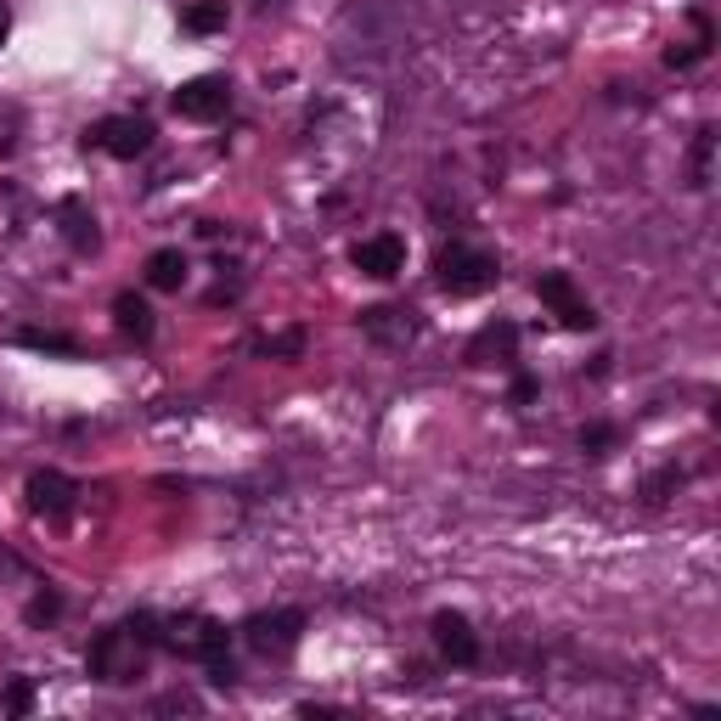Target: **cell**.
<instances>
[{
	"label": "cell",
	"mask_w": 721,
	"mask_h": 721,
	"mask_svg": "<svg viewBox=\"0 0 721 721\" xmlns=\"http://www.w3.org/2000/svg\"><path fill=\"white\" fill-rule=\"evenodd\" d=\"M496 259L485 254V248H468V243H451V248H439V259H434V283L451 294V299H474V294H485V288H496Z\"/></svg>",
	"instance_id": "cell-1"
},
{
	"label": "cell",
	"mask_w": 721,
	"mask_h": 721,
	"mask_svg": "<svg viewBox=\"0 0 721 721\" xmlns=\"http://www.w3.org/2000/svg\"><path fill=\"white\" fill-rule=\"evenodd\" d=\"M85 671L97 676V682H136L147 671V643L136 638L130 625H113V631H102V638L90 643Z\"/></svg>",
	"instance_id": "cell-2"
},
{
	"label": "cell",
	"mask_w": 721,
	"mask_h": 721,
	"mask_svg": "<svg viewBox=\"0 0 721 721\" xmlns=\"http://www.w3.org/2000/svg\"><path fill=\"white\" fill-rule=\"evenodd\" d=\"M164 649L180 654V660H220L231 649V631L215 620V614H175L164 620Z\"/></svg>",
	"instance_id": "cell-3"
},
{
	"label": "cell",
	"mask_w": 721,
	"mask_h": 721,
	"mask_svg": "<svg viewBox=\"0 0 721 721\" xmlns=\"http://www.w3.org/2000/svg\"><path fill=\"white\" fill-rule=\"evenodd\" d=\"M305 638V609H265V614H248L243 620V643L265 660H283L294 654Z\"/></svg>",
	"instance_id": "cell-4"
},
{
	"label": "cell",
	"mask_w": 721,
	"mask_h": 721,
	"mask_svg": "<svg viewBox=\"0 0 721 721\" xmlns=\"http://www.w3.org/2000/svg\"><path fill=\"white\" fill-rule=\"evenodd\" d=\"M535 299L547 305L570 333H592V327H597V310L575 294V277H570V270H541V277H535Z\"/></svg>",
	"instance_id": "cell-5"
},
{
	"label": "cell",
	"mask_w": 721,
	"mask_h": 721,
	"mask_svg": "<svg viewBox=\"0 0 721 721\" xmlns=\"http://www.w3.org/2000/svg\"><path fill=\"white\" fill-rule=\"evenodd\" d=\"M85 147H102L108 158H141L147 147H152V125L147 119H136V113H113V119H102V125H90L85 130Z\"/></svg>",
	"instance_id": "cell-6"
},
{
	"label": "cell",
	"mask_w": 721,
	"mask_h": 721,
	"mask_svg": "<svg viewBox=\"0 0 721 721\" xmlns=\"http://www.w3.org/2000/svg\"><path fill=\"white\" fill-rule=\"evenodd\" d=\"M231 108V85L220 79V73H198V79H187L175 90V113L180 119H198V125H209V119H220Z\"/></svg>",
	"instance_id": "cell-7"
},
{
	"label": "cell",
	"mask_w": 721,
	"mask_h": 721,
	"mask_svg": "<svg viewBox=\"0 0 721 721\" xmlns=\"http://www.w3.org/2000/svg\"><path fill=\"white\" fill-rule=\"evenodd\" d=\"M73 502H79V485H73L68 474H57V468L29 474V507H34L40 518L62 524V518H73Z\"/></svg>",
	"instance_id": "cell-8"
},
{
	"label": "cell",
	"mask_w": 721,
	"mask_h": 721,
	"mask_svg": "<svg viewBox=\"0 0 721 721\" xmlns=\"http://www.w3.org/2000/svg\"><path fill=\"white\" fill-rule=\"evenodd\" d=\"M349 259H355L360 277H378V283H389V277H401V270H406V243H401L395 231H378V237H360Z\"/></svg>",
	"instance_id": "cell-9"
},
{
	"label": "cell",
	"mask_w": 721,
	"mask_h": 721,
	"mask_svg": "<svg viewBox=\"0 0 721 721\" xmlns=\"http://www.w3.org/2000/svg\"><path fill=\"white\" fill-rule=\"evenodd\" d=\"M434 643H439V654H445L451 665H474V660H480V631H474L468 614H457V609H439V614H434Z\"/></svg>",
	"instance_id": "cell-10"
},
{
	"label": "cell",
	"mask_w": 721,
	"mask_h": 721,
	"mask_svg": "<svg viewBox=\"0 0 721 721\" xmlns=\"http://www.w3.org/2000/svg\"><path fill=\"white\" fill-rule=\"evenodd\" d=\"M513 355H518V327H513V322H485V327L468 338V349H463L468 367H507Z\"/></svg>",
	"instance_id": "cell-11"
},
{
	"label": "cell",
	"mask_w": 721,
	"mask_h": 721,
	"mask_svg": "<svg viewBox=\"0 0 721 721\" xmlns=\"http://www.w3.org/2000/svg\"><path fill=\"white\" fill-rule=\"evenodd\" d=\"M57 220H62V237H68V248H73V254H90V248L102 243L97 215L85 209V198H62V204H57Z\"/></svg>",
	"instance_id": "cell-12"
},
{
	"label": "cell",
	"mask_w": 721,
	"mask_h": 721,
	"mask_svg": "<svg viewBox=\"0 0 721 721\" xmlns=\"http://www.w3.org/2000/svg\"><path fill=\"white\" fill-rule=\"evenodd\" d=\"M360 327H367L373 338H384V344H406V338L417 333L412 310H395V305H373V310H360Z\"/></svg>",
	"instance_id": "cell-13"
},
{
	"label": "cell",
	"mask_w": 721,
	"mask_h": 721,
	"mask_svg": "<svg viewBox=\"0 0 721 721\" xmlns=\"http://www.w3.org/2000/svg\"><path fill=\"white\" fill-rule=\"evenodd\" d=\"M180 283H187V254H180V248H158V254H147V288L175 294Z\"/></svg>",
	"instance_id": "cell-14"
},
{
	"label": "cell",
	"mask_w": 721,
	"mask_h": 721,
	"mask_svg": "<svg viewBox=\"0 0 721 721\" xmlns=\"http://www.w3.org/2000/svg\"><path fill=\"white\" fill-rule=\"evenodd\" d=\"M180 29L187 34H220L226 29V0H187V7H180Z\"/></svg>",
	"instance_id": "cell-15"
},
{
	"label": "cell",
	"mask_w": 721,
	"mask_h": 721,
	"mask_svg": "<svg viewBox=\"0 0 721 721\" xmlns=\"http://www.w3.org/2000/svg\"><path fill=\"white\" fill-rule=\"evenodd\" d=\"M113 322H119V333H130V338H152V305H147L141 294H119V299H113Z\"/></svg>",
	"instance_id": "cell-16"
},
{
	"label": "cell",
	"mask_w": 721,
	"mask_h": 721,
	"mask_svg": "<svg viewBox=\"0 0 721 721\" xmlns=\"http://www.w3.org/2000/svg\"><path fill=\"white\" fill-rule=\"evenodd\" d=\"M710 158H715V130L704 125L693 136V152H688V187H710Z\"/></svg>",
	"instance_id": "cell-17"
},
{
	"label": "cell",
	"mask_w": 721,
	"mask_h": 721,
	"mask_svg": "<svg viewBox=\"0 0 721 721\" xmlns=\"http://www.w3.org/2000/svg\"><path fill=\"white\" fill-rule=\"evenodd\" d=\"M18 344H23V349H40V355H79V344H73L68 333H40V327H23Z\"/></svg>",
	"instance_id": "cell-18"
},
{
	"label": "cell",
	"mask_w": 721,
	"mask_h": 721,
	"mask_svg": "<svg viewBox=\"0 0 721 721\" xmlns=\"http://www.w3.org/2000/svg\"><path fill=\"white\" fill-rule=\"evenodd\" d=\"M614 423H586L581 428V451H586V457H609V451H614Z\"/></svg>",
	"instance_id": "cell-19"
},
{
	"label": "cell",
	"mask_w": 721,
	"mask_h": 721,
	"mask_svg": "<svg viewBox=\"0 0 721 721\" xmlns=\"http://www.w3.org/2000/svg\"><path fill=\"white\" fill-rule=\"evenodd\" d=\"M0 704H7V715H29V710H34V682H29V676H12L7 693H0Z\"/></svg>",
	"instance_id": "cell-20"
},
{
	"label": "cell",
	"mask_w": 721,
	"mask_h": 721,
	"mask_svg": "<svg viewBox=\"0 0 721 721\" xmlns=\"http://www.w3.org/2000/svg\"><path fill=\"white\" fill-rule=\"evenodd\" d=\"M676 485H682V468H660V474L643 485V502H649V507H660V502H665Z\"/></svg>",
	"instance_id": "cell-21"
},
{
	"label": "cell",
	"mask_w": 721,
	"mask_h": 721,
	"mask_svg": "<svg viewBox=\"0 0 721 721\" xmlns=\"http://www.w3.org/2000/svg\"><path fill=\"white\" fill-rule=\"evenodd\" d=\"M265 349H270V355H277V360H294V355L305 349V327H288V333H277V338H270Z\"/></svg>",
	"instance_id": "cell-22"
},
{
	"label": "cell",
	"mask_w": 721,
	"mask_h": 721,
	"mask_svg": "<svg viewBox=\"0 0 721 721\" xmlns=\"http://www.w3.org/2000/svg\"><path fill=\"white\" fill-rule=\"evenodd\" d=\"M23 614H29V625H46V620H57V614H62V597H57V592H40Z\"/></svg>",
	"instance_id": "cell-23"
},
{
	"label": "cell",
	"mask_w": 721,
	"mask_h": 721,
	"mask_svg": "<svg viewBox=\"0 0 721 721\" xmlns=\"http://www.w3.org/2000/svg\"><path fill=\"white\" fill-rule=\"evenodd\" d=\"M704 51L710 46H665V62L671 68H693V62H704Z\"/></svg>",
	"instance_id": "cell-24"
},
{
	"label": "cell",
	"mask_w": 721,
	"mask_h": 721,
	"mask_svg": "<svg viewBox=\"0 0 721 721\" xmlns=\"http://www.w3.org/2000/svg\"><path fill=\"white\" fill-rule=\"evenodd\" d=\"M535 395H541V384H535L530 373H518V378H513V406H530Z\"/></svg>",
	"instance_id": "cell-25"
},
{
	"label": "cell",
	"mask_w": 721,
	"mask_h": 721,
	"mask_svg": "<svg viewBox=\"0 0 721 721\" xmlns=\"http://www.w3.org/2000/svg\"><path fill=\"white\" fill-rule=\"evenodd\" d=\"M7 34H12V12H7V0H0V46H7Z\"/></svg>",
	"instance_id": "cell-26"
}]
</instances>
